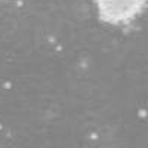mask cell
Here are the masks:
<instances>
[{
  "mask_svg": "<svg viewBox=\"0 0 148 148\" xmlns=\"http://www.w3.org/2000/svg\"><path fill=\"white\" fill-rule=\"evenodd\" d=\"M145 3L147 0H96L101 21L113 25L130 24V21L142 12Z\"/></svg>",
  "mask_w": 148,
  "mask_h": 148,
  "instance_id": "6da1fadb",
  "label": "cell"
}]
</instances>
